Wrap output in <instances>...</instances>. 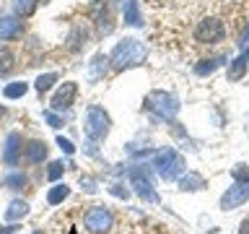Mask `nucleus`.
I'll return each instance as SVG.
<instances>
[{"label":"nucleus","instance_id":"nucleus-12","mask_svg":"<svg viewBox=\"0 0 249 234\" xmlns=\"http://www.w3.org/2000/svg\"><path fill=\"white\" fill-rule=\"evenodd\" d=\"M16 37H21V21L16 16H0V39L11 42Z\"/></svg>","mask_w":249,"mask_h":234},{"label":"nucleus","instance_id":"nucleus-29","mask_svg":"<svg viewBox=\"0 0 249 234\" xmlns=\"http://www.w3.org/2000/svg\"><path fill=\"white\" fill-rule=\"evenodd\" d=\"M16 232V226H11V224H8V226H0V234H13Z\"/></svg>","mask_w":249,"mask_h":234},{"label":"nucleus","instance_id":"nucleus-5","mask_svg":"<svg viewBox=\"0 0 249 234\" xmlns=\"http://www.w3.org/2000/svg\"><path fill=\"white\" fill-rule=\"evenodd\" d=\"M83 224H86V229L93 232V234H104L112 229V224H114V216H112V211L104 208V206H93L86 211V216H83Z\"/></svg>","mask_w":249,"mask_h":234},{"label":"nucleus","instance_id":"nucleus-18","mask_svg":"<svg viewBox=\"0 0 249 234\" xmlns=\"http://www.w3.org/2000/svg\"><path fill=\"white\" fill-rule=\"evenodd\" d=\"M23 185H26V175L23 172H8L3 177V187H8V190H21Z\"/></svg>","mask_w":249,"mask_h":234},{"label":"nucleus","instance_id":"nucleus-15","mask_svg":"<svg viewBox=\"0 0 249 234\" xmlns=\"http://www.w3.org/2000/svg\"><path fill=\"white\" fill-rule=\"evenodd\" d=\"M29 216V203L26 200H11V206L5 208V221H21Z\"/></svg>","mask_w":249,"mask_h":234},{"label":"nucleus","instance_id":"nucleus-24","mask_svg":"<svg viewBox=\"0 0 249 234\" xmlns=\"http://www.w3.org/2000/svg\"><path fill=\"white\" fill-rule=\"evenodd\" d=\"M62 169H65V164H62V161H52L50 169H47V179H50V182H57V179L62 177Z\"/></svg>","mask_w":249,"mask_h":234},{"label":"nucleus","instance_id":"nucleus-22","mask_svg":"<svg viewBox=\"0 0 249 234\" xmlns=\"http://www.w3.org/2000/svg\"><path fill=\"white\" fill-rule=\"evenodd\" d=\"M54 83H57V76H54V73H44V76H39V78H36L34 89H36L39 94H47Z\"/></svg>","mask_w":249,"mask_h":234},{"label":"nucleus","instance_id":"nucleus-4","mask_svg":"<svg viewBox=\"0 0 249 234\" xmlns=\"http://www.w3.org/2000/svg\"><path fill=\"white\" fill-rule=\"evenodd\" d=\"M145 107L151 109L156 117H161V120H171V117L177 115V109H179L177 99L169 97V94H163V91L148 94V97H145Z\"/></svg>","mask_w":249,"mask_h":234},{"label":"nucleus","instance_id":"nucleus-7","mask_svg":"<svg viewBox=\"0 0 249 234\" xmlns=\"http://www.w3.org/2000/svg\"><path fill=\"white\" fill-rule=\"evenodd\" d=\"M244 200H249V179H236V185H231L229 190L223 193L221 198V208L229 211V208H239Z\"/></svg>","mask_w":249,"mask_h":234},{"label":"nucleus","instance_id":"nucleus-3","mask_svg":"<svg viewBox=\"0 0 249 234\" xmlns=\"http://www.w3.org/2000/svg\"><path fill=\"white\" fill-rule=\"evenodd\" d=\"M153 167L159 169V175H161L163 179H177V177L184 172V159L174 151V148H163V151L156 154Z\"/></svg>","mask_w":249,"mask_h":234},{"label":"nucleus","instance_id":"nucleus-21","mask_svg":"<svg viewBox=\"0 0 249 234\" xmlns=\"http://www.w3.org/2000/svg\"><path fill=\"white\" fill-rule=\"evenodd\" d=\"M36 5H39V0H13V8H16V13H21V19L34 13Z\"/></svg>","mask_w":249,"mask_h":234},{"label":"nucleus","instance_id":"nucleus-17","mask_svg":"<svg viewBox=\"0 0 249 234\" xmlns=\"http://www.w3.org/2000/svg\"><path fill=\"white\" fill-rule=\"evenodd\" d=\"M68 195H70L68 185H54V187H50V193H47V203H50V206H60Z\"/></svg>","mask_w":249,"mask_h":234},{"label":"nucleus","instance_id":"nucleus-20","mask_svg":"<svg viewBox=\"0 0 249 234\" xmlns=\"http://www.w3.org/2000/svg\"><path fill=\"white\" fill-rule=\"evenodd\" d=\"M16 65V58H13V52L8 50L5 44H0V73H11Z\"/></svg>","mask_w":249,"mask_h":234},{"label":"nucleus","instance_id":"nucleus-25","mask_svg":"<svg viewBox=\"0 0 249 234\" xmlns=\"http://www.w3.org/2000/svg\"><path fill=\"white\" fill-rule=\"evenodd\" d=\"M107 62H109V58H104V55H96V58H93V76L107 73Z\"/></svg>","mask_w":249,"mask_h":234},{"label":"nucleus","instance_id":"nucleus-6","mask_svg":"<svg viewBox=\"0 0 249 234\" xmlns=\"http://www.w3.org/2000/svg\"><path fill=\"white\" fill-rule=\"evenodd\" d=\"M226 37V29L218 19H202L197 26H195V39L202 44H215Z\"/></svg>","mask_w":249,"mask_h":234},{"label":"nucleus","instance_id":"nucleus-10","mask_svg":"<svg viewBox=\"0 0 249 234\" xmlns=\"http://www.w3.org/2000/svg\"><path fill=\"white\" fill-rule=\"evenodd\" d=\"M75 94H78V83L75 81H65L57 89V94L52 97V109H70L75 101Z\"/></svg>","mask_w":249,"mask_h":234},{"label":"nucleus","instance_id":"nucleus-28","mask_svg":"<svg viewBox=\"0 0 249 234\" xmlns=\"http://www.w3.org/2000/svg\"><path fill=\"white\" fill-rule=\"evenodd\" d=\"M112 193L117 195V198H127V190H122L120 185H114V187H112Z\"/></svg>","mask_w":249,"mask_h":234},{"label":"nucleus","instance_id":"nucleus-23","mask_svg":"<svg viewBox=\"0 0 249 234\" xmlns=\"http://www.w3.org/2000/svg\"><path fill=\"white\" fill-rule=\"evenodd\" d=\"M202 185H205V179H202L200 175H187L182 179V190H200Z\"/></svg>","mask_w":249,"mask_h":234},{"label":"nucleus","instance_id":"nucleus-1","mask_svg":"<svg viewBox=\"0 0 249 234\" xmlns=\"http://www.w3.org/2000/svg\"><path fill=\"white\" fill-rule=\"evenodd\" d=\"M145 60V47L138 42V39H122L120 44L109 55V62H112L114 70H124V68H135Z\"/></svg>","mask_w":249,"mask_h":234},{"label":"nucleus","instance_id":"nucleus-13","mask_svg":"<svg viewBox=\"0 0 249 234\" xmlns=\"http://www.w3.org/2000/svg\"><path fill=\"white\" fill-rule=\"evenodd\" d=\"M89 42V29H86V23H73V29H70V34H68V50L70 52H78L81 47Z\"/></svg>","mask_w":249,"mask_h":234},{"label":"nucleus","instance_id":"nucleus-16","mask_svg":"<svg viewBox=\"0 0 249 234\" xmlns=\"http://www.w3.org/2000/svg\"><path fill=\"white\" fill-rule=\"evenodd\" d=\"M122 11H124V23L130 26H140V11H138V0H122Z\"/></svg>","mask_w":249,"mask_h":234},{"label":"nucleus","instance_id":"nucleus-27","mask_svg":"<svg viewBox=\"0 0 249 234\" xmlns=\"http://www.w3.org/2000/svg\"><path fill=\"white\" fill-rule=\"evenodd\" d=\"M57 146H60V148H62V151H65V154H73V151H75V146L70 143L68 138H62V136H57Z\"/></svg>","mask_w":249,"mask_h":234},{"label":"nucleus","instance_id":"nucleus-2","mask_svg":"<svg viewBox=\"0 0 249 234\" xmlns=\"http://www.w3.org/2000/svg\"><path fill=\"white\" fill-rule=\"evenodd\" d=\"M109 125H112V120H109V115L101 109L99 104H91L89 109H86V117H83V133L89 140H104L109 136Z\"/></svg>","mask_w":249,"mask_h":234},{"label":"nucleus","instance_id":"nucleus-9","mask_svg":"<svg viewBox=\"0 0 249 234\" xmlns=\"http://www.w3.org/2000/svg\"><path fill=\"white\" fill-rule=\"evenodd\" d=\"M130 182H132L135 193H138L143 200H148V203H156V200H159V195H156V190H153V182H151V179H148V175H143L140 169H132V172H130Z\"/></svg>","mask_w":249,"mask_h":234},{"label":"nucleus","instance_id":"nucleus-30","mask_svg":"<svg viewBox=\"0 0 249 234\" xmlns=\"http://www.w3.org/2000/svg\"><path fill=\"white\" fill-rule=\"evenodd\" d=\"M239 234H249V218H247V221H241V229H239Z\"/></svg>","mask_w":249,"mask_h":234},{"label":"nucleus","instance_id":"nucleus-14","mask_svg":"<svg viewBox=\"0 0 249 234\" xmlns=\"http://www.w3.org/2000/svg\"><path fill=\"white\" fill-rule=\"evenodd\" d=\"M47 159V143L44 140H29L26 143V161L29 164H39Z\"/></svg>","mask_w":249,"mask_h":234},{"label":"nucleus","instance_id":"nucleus-31","mask_svg":"<svg viewBox=\"0 0 249 234\" xmlns=\"http://www.w3.org/2000/svg\"><path fill=\"white\" fill-rule=\"evenodd\" d=\"M3 115H5V107H3V104H0V117H3Z\"/></svg>","mask_w":249,"mask_h":234},{"label":"nucleus","instance_id":"nucleus-8","mask_svg":"<svg viewBox=\"0 0 249 234\" xmlns=\"http://www.w3.org/2000/svg\"><path fill=\"white\" fill-rule=\"evenodd\" d=\"M91 16H93V21H96V31H99L101 37L109 34V31L114 29L112 11H109V3H107V0H96V3L91 5Z\"/></svg>","mask_w":249,"mask_h":234},{"label":"nucleus","instance_id":"nucleus-19","mask_svg":"<svg viewBox=\"0 0 249 234\" xmlns=\"http://www.w3.org/2000/svg\"><path fill=\"white\" fill-rule=\"evenodd\" d=\"M26 91H29V83L16 81V83H8L5 89H3V97H5V99H18V97H23Z\"/></svg>","mask_w":249,"mask_h":234},{"label":"nucleus","instance_id":"nucleus-26","mask_svg":"<svg viewBox=\"0 0 249 234\" xmlns=\"http://www.w3.org/2000/svg\"><path fill=\"white\" fill-rule=\"evenodd\" d=\"M44 120L50 122L52 128H62V117H57V115L52 112V109H47V112H44Z\"/></svg>","mask_w":249,"mask_h":234},{"label":"nucleus","instance_id":"nucleus-11","mask_svg":"<svg viewBox=\"0 0 249 234\" xmlns=\"http://www.w3.org/2000/svg\"><path fill=\"white\" fill-rule=\"evenodd\" d=\"M18 156H21V133H8L5 138V148H3V161L8 167H16L18 164Z\"/></svg>","mask_w":249,"mask_h":234}]
</instances>
